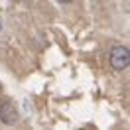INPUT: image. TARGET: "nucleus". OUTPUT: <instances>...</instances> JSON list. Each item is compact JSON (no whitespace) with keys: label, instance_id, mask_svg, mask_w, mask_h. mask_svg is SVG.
Listing matches in <instances>:
<instances>
[{"label":"nucleus","instance_id":"f257e3e1","mask_svg":"<svg viewBox=\"0 0 130 130\" xmlns=\"http://www.w3.org/2000/svg\"><path fill=\"white\" fill-rule=\"evenodd\" d=\"M130 63V51L126 45H116L110 49V65L116 71H124Z\"/></svg>","mask_w":130,"mask_h":130},{"label":"nucleus","instance_id":"f03ea898","mask_svg":"<svg viewBox=\"0 0 130 130\" xmlns=\"http://www.w3.org/2000/svg\"><path fill=\"white\" fill-rule=\"evenodd\" d=\"M18 118H20V112H18V106L12 103V101H4L0 105V120L4 124H16Z\"/></svg>","mask_w":130,"mask_h":130}]
</instances>
